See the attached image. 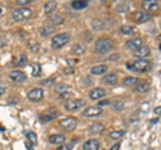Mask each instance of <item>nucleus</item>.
<instances>
[{
	"label": "nucleus",
	"instance_id": "obj_18",
	"mask_svg": "<svg viewBox=\"0 0 161 150\" xmlns=\"http://www.w3.org/2000/svg\"><path fill=\"white\" fill-rule=\"evenodd\" d=\"M85 52H86V47H85V44H82V43H75L71 47V54L73 55L79 56V55H85Z\"/></svg>",
	"mask_w": 161,
	"mask_h": 150
},
{
	"label": "nucleus",
	"instance_id": "obj_2",
	"mask_svg": "<svg viewBox=\"0 0 161 150\" xmlns=\"http://www.w3.org/2000/svg\"><path fill=\"white\" fill-rule=\"evenodd\" d=\"M31 15H32V11L30 8L20 7V8H16L11 13V18H12V20H15V22H23V20H27V19L31 18Z\"/></svg>",
	"mask_w": 161,
	"mask_h": 150
},
{
	"label": "nucleus",
	"instance_id": "obj_23",
	"mask_svg": "<svg viewBox=\"0 0 161 150\" xmlns=\"http://www.w3.org/2000/svg\"><path fill=\"white\" fill-rule=\"evenodd\" d=\"M54 31H55V27L51 26V24H47V26H43L39 29V34L42 35V36H48V35L53 34Z\"/></svg>",
	"mask_w": 161,
	"mask_h": 150
},
{
	"label": "nucleus",
	"instance_id": "obj_25",
	"mask_svg": "<svg viewBox=\"0 0 161 150\" xmlns=\"http://www.w3.org/2000/svg\"><path fill=\"white\" fill-rule=\"evenodd\" d=\"M125 136V130H113L112 133L109 134L110 139H113V141H118Z\"/></svg>",
	"mask_w": 161,
	"mask_h": 150
},
{
	"label": "nucleus",
	"instance_id": "obj_13",
	"mask_svg": "<svg viewBox=\"0 0 161 150\" xmlns=\"http://www.w3.org/2000/svg\"><path fill=\"white\" fill-rule=\"evenodd\" d=\"M27 98H28V101H31V102H39L40 99L43 98V90L42 88L31 90V91L27 94Z\"/></svg>",
	"mask_w": 161,
	"mask_h": 150
},
{
	"label": "nucleus",
	"instance_id": "obj_21",
	"mask_svg": "<svg viewBox=\"0 0 161 150\" xmlns=\"http://www.w3.org/2000/svg\"><path fill=\"white\" fill-rule=\"evenodd\" d=\"M108 71V66H105V64H98V66H94L90 68V72L93 75H102Z\"/></svg>",
	"mask_w": 161,
	"mask_h": 150
},
{
	"label": "nucleus",
	"instance_id": "obj_9",
	"mask_svg": "<svg viewBox=\"0 0 161 150\" xmlns=\"http://www.w3.org/2000/svg\"><path fill=\"white\" fill-rule=\"evenodd\" d=\"M8 77H9L11 81L16 82V83H22V82H24L27 79V75L24 74L23 71H20V70H12V71L9 72Z\"/></svg>",
	"mask_w": 161,
	"mask_h": 150
},
{
	"label": "nucleus",
	"instance_id": "obj_41",
	"mask_svg": "<svg viewBox=\"0 0 161 150\" xmlns=\"http://www.w3.org/2000/svg\"><path fill=\"white\" fill-rule=\"evenodd\" d=\"M4 91H6V87H4L3 84L0 83V95H3V94H4Z\"/></svg>",
	"mask_w": 161,
	"mask_h": 150
},
{
	"label": "nucleus",
	"instance_id": "obj_30",
	"mask_svg": "<svg viewBox=\"0 0 161 150\" xmlns=\"http://www.w3.org/2000/svg\"><path fill=\"white\" fill-rule=\"evenodd\" d=\"M26 137L31 143H34V145L38 143V136L34 131H26Z\"/></svg>",
	"mask_w": 161,
	"mask_h": 150
},
{
	"label": "nucleus",
	"instance_id": "obj_36",
	"mask_svg": "<svg viewBox=\"0 0 161 150\" xmlns=\"http://www.w3.org/2000/svg\"><path fill=\"white\" fill-rule=\"evenodd\" d=\"M32 0H16V3L19 4V6H27V4H30Z\"/></svg>",
	"mask_w": 161,
	"mask_h": 150
},
{
	"label": "nucleus",
	"instance_id": "obj_35",
	"mask_svg": "<svg viewBox=\"0 0 161 150\" xmlns=\"http://www.w3.org/2000/svg\"><path fill=\"white\" fill-rule=\"evenodd\" d=\"M73 149V145H67V143H62L59 145L57 150H71Z\"/></svg>",
	"mask_w": 161,
	"mask_h": 150
},
{
	"label": "nucleus",
	"instance_id": "obj_40",
	"mask_svg": "<svg viewBox=\"0 0 161 150\" xmlns=\"http://www.w3.org/2000/svg\"><path fill=\"white\" fill-rule=\"evenodd\" d=\"M110 103V101H101L99 103H98V107H101V106H105V104H109Z\"/></svg>",
	"mask_w": 161,
	"mask_h": 150
},
{
	"label": "nucleus",
	"instance_id": "obj_22",
	"mask_svg": "<svg viewBox=\"0 0 161 150\" xmlns=\"http://www.w3.org/2000/svg\"><path fill=\"white\" fill-rule=\"evenodd\" d=\"M27 62H28L27 55H24V54L18 55V56L14 59V64H15V66H26Z\"/></svg>",
	"mask_w": 161,
	"mask_h": 150
},
{
	"label": "nucleus",
	"instance_id": "obj_10",
	"mask_svg": "<svg viewBox=\"0 0 161 150\" xmlns=\"http://www.w3.org/2000/svg\"><path fill=\"white\" fill-rule=\"evenodd\" d=\"M105 95H106V90L102 87H95L89 93V97H90V99H93V101H99V99H102Z\"/></svg>",
	"mask_w": 161,
	"mask_h": 150
},
{
	"label": "nucleus",
	"instance_id": "obj_34",
	"mask_svg": "<svg viewBox=\"0 0 161 150\" xmlns=\"http://www.w3.org/2000/svg\"><path fill=\"white\" fill-rule=\"evenodd\" d=\"M50 22L54 24H63V19L60 16H53V18H50Z\"/></svg>",
	"mask_w": 161,
	"mask_h": 150
},
{
	"label": "nucleus",
	"instance_id": "obj_37",
	"mask_svg": "<svg viewBox=\"0 0 161 150\" xmlns=\"http://www.w3.org/2000/svg\"><path fill=\"white\" fill-rule=\"evenodd\" d=\"M128 9V4H119V6L117 7V11L121 12V11H126Z\"/></svg>",
	"mask_w": 161,
	"mask_h": 150
},
{
	"label": "nucleus",
	"instance_id": "obj_11",
	"mask_svg": "<svg viewBox=\"0 0 161 150\" xmlns=\"http://www.w3.org/2000/svg\"><path fill=\"white\" fill-rule=\"evenodd\" d=\"M132 18H133L137 23H145V22L150 20L152 15L148 13V12H145V11H136V12L132 15Z\"/></svg>",
	"mask_w": 161,
	"mask_h": 150
},
{
	"label": "nucleus",
	"instance_id": "obj_14",
	"mask_svg": "<svg viewBox=\"0 0 161 150\" xmlns=\"http://www.w3.org/2000/svg\"><path fill=\"white\" fill-rule=\"evenodd\" d=\"M141 46H144V40L141 38H132L129 39V40L126 42V47L133 50V51H136V50H138Z\"/></svg>",
	"mask_w": 161,
	"mask_h": 150
},
{
	"label": "nucleus",
	"instance_id": "obj_44",
	"mask_svg": "<svg viewBox=\"0 0 161 150\" xmlns=\"http://www.w3.org/2000/svg\"><path fill=\"white\" fill-rule=\"evenodd\" d=\"M160 50H161V44H160Z\"/></svg>",
	"mask_w": 161,
	"mask_h": 150
},
{
	"label": "nucleus",
	"instance_id": "obj_19",
	"mask_svg": "<svg viewBox=\"0 0 161 150\" xmlns=\"http://www.w3.org/2000/svg\"><path fill=\"white\" fill-rule=\"evenodd\" d=\"M148 90H149V83L148 82H144V81L142 82L138 81V83L134 86V91L138 93V94H145Z\"/></svg>",
	"mask_w": 161,
	"mask_h": 150
},
{
	"label": "nucleus",
	"instance_id": "obj_39",
	"mask_svg": "<svg viewBox=\"0 0 161 150\" xmlns=\"http://www.w3.org/2000/svg\"><path fill=\"white\" fill-rule=\"evenodd\" d=\"M154 114L156 115H161V106H157L154 109Z\"/></svg>",
	"mask_w": 161,
	"mask_h": 150
},
{
	"label": "nucleus",
	"instance_id": "obj_38",
	"mask_svg": "<svg viewBox=\"0 0 161 150\" xmlns=\"http://www.w3.org/2000/svg\"><path fill=\"white\" fill-rule=\"evenodd\" d=\"M119 146H121V145H119V142H117V143H114L113 146L110 147V150H119Z\"/></svg>",
	"mask_w": 161,
	"mask_h": 150
},
{
	"label": "nucleus",
	"instance_id": "obj_4",
	"mask_svg": "<svg viewBox=\"0 0 161 150\" xmlns=\"http://www.w3.org/2000/svg\"><path fill=\"white\" fill-rule=\"evenodd\" d=\"M129 68H132L137 72H147L152 68V63L149 61H145V59H138L133 64H129Z\"/></svg>",
	"mask_w": 161,
	"mask_h": 150
},
{
	"label": "nucleus",
	"instance_id": "obj_8",
	"mask_svg": "<svg viewBox=\"0 0 161 150\" xmlns=\"http://www.w3.org/2000/svg\"><path fill=\"white\" fill-rule=\"evenodd\" d=\"M141 6H142L144 11L145 12H156L158 9V3L156 2V0H144L142 3H141Z\"/></svg>",
	"mask_w": 161,
	"mask_h": 150
},
{
	"label": "nucleus",
	"instance_id": "obj_28",
	"mask_svg": "<svg viewBox=\"0 0 161 150\" xmlns=\"http://www.w3.org/2000/svg\"><path fill=\"white\" fill-rule=\"evenodd\" d=\"M89 6L87 2H79V0H75V2H71V8L74 9H83Z\"/></svg>",
	"mask_w": 161,
	"mask_h": 150
},
{
	"label": "nucleus",
	"instance_id": "obj_42",
	"mask_svg": "<svg viewBox=\"0 0 161 150\" xmlns=\"http://www.w3.org/2000/svg\"><path fill=\"white\" fill-rule=\"evenodd\" d=\"M70 95V94L69 93H64V94H60V97H62V99H64V98H67Z\"/></svg>",
	"mask_w": 161,
	"mask_h": 150
},
{
	"label": "nucleus",
	"instance_id": "obj_43",
	"mask_svg": "<svg viewBox=\"0 0 161 150\" xmlns=\"http://www.w3.org/2000/svg\"><path fill=\"white\" fill-rule=\"evenodd\" d=\"M157 122H158L157 118H154V119H152V121H150V123H157Z\"/></svg>",
	"mask_w": 161,
	"mask_h": 150
},
{
	"label": "nucleus",
	"instance_id": "obj_45",
	"mask_svg": "<svg viewBox=\"0 0 161 150\" xmlns=\"http://www.w3.org/2000/svg\"><path fill=\"white\" fill-rule=\"evenodd\" d=\"M0 13H2V9H0Z\"/></svg>",
	"mask_w": 161,
	"mask_h": 150
},
{
	"label": "nucleus",
	"instance_id": "obj_12",
	"mask_svg": "<svg viewBox=\"0 0 161 150\" xmlns=\"http://www.w3.org/2000/svg\"><path fill=\"white\" fill-rule=\"evenodd\" d=\"M82 114L85 117H98L102 114V109L98 106H89L82 111Z\"/></svg>",
	"mask_w": 161,
	"mask_h": 150
},
{
	"label": "nucleus",
	"instance_id": "obj_15",
	"mask_svg": "<svg viewBox=\"0 0 161 150\" xmlns=\"http://www.w3.org/2000/svg\"><path fill=\"white\" fill-rule=\"evenodd\" d=\"M133 55L136 58H138V59H145L147 56H149V55H150V50H149L148 46H141L138 50L133 51Z\"/></svg>",
	"mask_w": 161,
	"mask_h": 150
},
{
	"label": "nucleus",
	"instance_id": "obj_32",
	"mask_svg": "<svg viewBox=\"0 0 161 150\" xmlns=\"http://www.w3.org/2000/svg\"><path fill=\"white\" fill-rule=\"evenodd\" d=\"M124 102L122 101H114V102H112V109L113 110H115V111H121V110L124 109Z\"/></svg>",
	"mask_w": 161,
	"mask_h": 150
},
{
	"label": "nucleus",
	"instance_id": "obj_5",
	"mask_svg": "<svg viewBox=\"0 0 161 150\" xmlns=\"http://www.w3.org/2000/svg\"><path fill=\"white\" fill-rule=\"evenodd\" d=\"M86 102L85 99H80V98H71V99H67L64 102V107H66L67 111H77L80 107H83Z\"/></svg>",
	"mask_w": 161,
	"mask_h": 150
},
{
	"label": "nucleus",
	"instance_id": "obj_16",
	"mask_svg": "<svg viewBox=\"0 0 161 150\" xmlns=\"http://www.w3.org/2000/svg\"><path fill=\"white\" fill-rule=\"evenodd\" d=\"M99 149V142H98V139H87L86 142L83 143V147L82 150H98Z\"/></svg>",
	"mask_w": 161,
	"mask_h": 150
},
{
	"label": "nucleus",
	"instance_id": "obj_46",
	"mask_svg": "<svg viewBox=\"0 0 161 150\" xmlns=\"http://www.w3.org/2000/svg\"><path fill=\"white\" fill-rule=\"evenodd\" d=\"M158 39H161V36H158Z\"/></svg>",
	"mask_w": 161,
	"mask_h": 150
},
{
	"label": "nucleus",
	"instance_id": "obj_24",
	"mask_svg": "<svg viewBox=\"0 0 161 150\" xmlns=\"http://www.w3.org/2000/svg\"><path fill=\"white\" fill-rule=\"evenodd\" d=\"M57 7H58L57 2H47L46 4H44V12H46L47 15H50V13H53L55 9H57Z\"/></svg>",
	"mask_w": 161,
	"mask_h": 150
},
{
	"label": "nucleus",
	"instance_id": "obj_33",
	"mask_svg": "<svg viewBox=\"0 0 161 150\" xmlns=\"http://www.w3.org/2000/svg\"><path fill=\"white\" fill-rule=\"evenodd\" d=\"M55 90H57V93H59V94H64V93H69V86L67 84H58V86L55 87Z\"/></svg>",
	"mask_w": 161,
	"mask_h": 150
},
{
	"label": "nucleus",
	"instance_id": "obj_20",
	"mask_svg": "<svg viewBox=\"0 0 161 150\" xmlns=\"http://www.w3.org/2000/svg\"><path fill=\"white\" fill-rule=\"evenodd\" d=\"M102 82L103 83H106V84H117L118 83V77L115 74H108V75H105V77L102 78Z\"/></svg>",
	"mask_w": 161,
	"mask_h": 150
},
{
	"label": "nucleus",
	"instance_id": "obj_26",
	"mask_svg": "<svg viewBox=\"0 0 161 150\" xmlns=\"http://www.w3.org/2000/svg\"><path fill=\"white\" fill-rule=\"evenodd\" d=\"M119 32L122 35H133L136 32V28L133 26H128V24H125V26H122L119 28Z\"/></svg>",
	"mask_w": 161,
	"mask_h": 150
},
{
	"label": "nucleus",
	"instance_id": "obj_7",
	"mask_svg": "<svg viewBox=\"0 0 161 150\" xmlns=\"http://www.w3.org/2000/svg\"><path fill=\"white\" fill-rule=\"evenodd\" d=\"M59 115V113H58V110H55V109H48L47 111H44L40 114V122H43V123H46V122H51L54 121V119H57Z\"/></svg>",
	"mask_w": 161,
	"mask_h": 150
},
{
	"label": "nucleus",
	"instance_id": "obj_1",
	"mask_svg": "<svg viewBox=\"0 0 161 150\" xmlns=\"http://www.w3.org/2000/svg\"><path fill=\"white\" fill-rule=\"evenodd\" d=\"M113 40L110 38H106V36H102L99 38L97 42H95V52L98 54H106L109 51H112L113 48Z\"/></svg>",
	"mask_w": 161,
	"mask_h": 150
},
{
	"label": "nucleus",
	"instance_id": "obj_29",
	"mask_svg": "<svg viewBox=\"0 0 161 150\" xmlns=\"http://www.w3.org/2000/svg\"><path fill=\"white\" fill-rule=\"evenodd\" d=\"M138 83V79L137 77H126L124 79V84H126V86H136V84Z\"/></svg>",
	"mask_w": 161,
	"mask_h": 150
},
{
	"label": "nucleus",
	"instance_id": "obj_17",
	"mask_svg": "<svg viewBox=\"0 0 161 150\" xmlns=\"http://www.w3.org/2000/svg\"><path fill=\"white\" fill-rule=\"evenodd\" d=\"M66 141V137L63 134H53V136L48 137V142L53 145H62Z\"/></svg>",
	"mask_w": 161,
	"mask_h": 150
},
{
	"label": "nucleus",
	"instance_id": "obj_6",
	"mask_svg": "<svg viewBox=\"0 0 161 150\" xmlns=\"http://www.w3.org/2000/svg\"><path fill=\"white\" fill-rule=\"evenodd\" d=\"M77 118L74 117H66L64 119H60L59 121V126L62 127L63 130H67V131H70V130H74L75 127H77Z\"/></svg>",
	"mask_w": 161,
	"mask_h": 150
},
{
	"label": "nucleus",
	"instance_id": "obj_31",
	"mask_svg": "<svg viewBox=\"0 0 161 150\" xmlns=\"http://www.w3.org/2000/svg\"><path fill=\"white\" fill-rule=\"evenodd\" d=\"M31 67H32V77L38 78L40 75V72H42V67H40V64L39 63H34Z\"/></svg>",
	"mask_w": 161,
	"mask_h": 150
},
{
	"label": "nucleus",
	"instance_id": "obj_3",
	"mask_svg": "<svg viewBox=\"0 0 161 150\" xmlns=\"http://www.w3.org/2000/svg\"><path fill=\"white\" fill-rule=\"evenodd\" d=\"M70 42V34L67 32H62V34H57L53 38L51 44H53V48H60L63 47L64 44H67Z\"/></svg>",
	"mask_w": 161,
	"mask_h": 150
},
{
	"label": "nucleus",
	"instance_id": "obj_27",
	"mask_svg": "<svg viewBox=\"0 0 161 150\" xmlns=\"http://www.w3.org/2000/svg\"><path fill=\"white\" fill-rule=\"evenodd\" d=\"M89 131L93 134H98L101 131H103V125L102 123H93L92 126H89Z\"/></svg>",
	"mask_w": 161,
	"mask_h": 150
}]
</instances>
